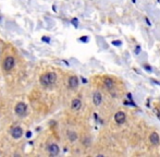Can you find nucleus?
Wrapping results in <instances>:
<instances>
[{
	"label": "nucleus",
	"mask_w": 160,
	"mask_h": 157,
	"mask_svg": "<svg viewBox=\"0 0 160 157\" xmlns=\"http://www.w3.org/2000/svg\"><path fill=\"white\" fill-rule=\"evenodd\" d=\"M111 44L113 45V46H121L122 42H121V40H112Z\"/></svg>",
	"instance_id": "nucleus-17"
},
{
	"label": "nucleus",
	"mask_w": 160,
	"mask_h": 157,
	"mask_svg": "<svg viewBox=\"0 0 160 157\" xmlns=\"http://www.w3.org/2000/svg\"><path fill=\"white\" fill-rule=\"evenodd\" d=\"M155 113H156V116L158 117V119L160 120V110H158L157 108H155Z\"/></svg>",
	"instance_id": "nucleus-20"
},
{
	"label": "nucleus",
	"mask_w": 160,
	"mask_h": 157,
	"mask_svg": "<svg viewBox=\"0 0 160 157\" xmlns=\"http://www.w3.org/2000/svg\"><path fill=\"white\" fill-rule=\"evenodd\" d=\"M56 81H57V74L54 73V72H48V73L43 74L40 76V84L43 86H45V87L54 84Z\"/></svg>",
	"instance_id": "nucleus-1"
},
{
	"label": "nucleus",
	"mask_w": 160,
	"mask_h": 157,
	"mask_svg": "<svg viewBox=\"0 0 160 157\" xmlns=\"http://www.w3.org/2000/svg\"><path fill=\"white\" fill-rule=\"evenodd\" d=\"M71 107H72L73 110H80L81 107H82V102L80 98H75L72 100V104H71Z\"/></svg>",
	"instance_id": "nucleus-11"
},
{
	"label": "nucleus",
	"mask_w": 160,
	"mask_h": 157,
	"mask_svg": "<svg viewBox=\"0 0 160 157\" xmlns=\"http://www.w3.org/2000/svg\"><path fill=\"white\" fill-rule=\"evenodd\" d=\"M103 84H105V87L107 89H112V88L114 87V81H113V78H106L103 80Z\"/></svg>",
	"instance_id": "nucleus-10"
},
{
	"label": "nucleus",
	"mask_w": 160,
	"mask_h": 157,
	"mask_svg": "<svg viewBox=\"0 0 160 157\" xmlns=\"http://www.w3.org/2000/svg\"><path fill=\"white\" fill-rule=\"evenodd\" d=\"M125 120H126V116L123 111H118L114 115V121L118 124H123V123L125 122Z\"/></svg>",
	"instance_id": "nucleus-5"
},
{
	"label": "nucleus",
	"mask_w": 160,
	"mask_h": 157,
	"mask_svg": "<svg viewBox=\"0 0 160 157\" xmlns=\"http://www.w3.org/2000/svg\"><path fill=\"white\" fill-rule=\"evenodd\" d=\"M144 69H146V71H148V72L153 71V68H151L149 64H144Z\"/></svg>",
	"instance_id": "nucleus-18"
},
{
	"label": "nucleus",
	"mask_w": 160,
	"mask_h": 157,
	"mask_svg": "<svg viewBox=\"0 0 160 157\" xmlns=\"http://www.w3.org/2000/svg\"><path fill=\"white\" fill-rule=\"evenodd\" d=\"M71 23L73 24V26H74V27H78V18H73V19L71 20Z\"/></svg>",
	"instance_id": "nucleus-14"
},
{
	"label": "nucleus",
	"mask_w": 160,
	"mask_h": 157,
	"mask_svg": "<svg viewBox=\"0 0 160 157\" xmlns=\"http://www.w3.org/2000/svg\"><path fill=\"white\" fill-rule=\"evenodd\" d=\"M68 137H69V139H70V141H72V142H74V141L78 139V135H76L74 132H69Z\"/></svg>",
	"instance_id": "nucleus-12"
},
{
	"label": "nucleus",
	"mask_w": 160,
	"mask_h": 157,
	"mask_svg": "<svg viewBox=\"0 0 160 157\" xmlns=\"http://www.w3.org/2000/svg\"><path fill=\"white\" fill-rule=\"evenodd\" d=\"M149 141H150V143L153 144V145H158L160 143V137H159V134L157 132H153L149 135Z\"/></svg>",
	"instance_id": "nucleus-8"
},
{
	"label": "nucleus",
	"mask_w": 160,
	"mask_h": 157,
	"mask_svg": "<svg viewBox=\"0 0 160 157\" xmlns=\"http://www.w3.org/2000/svg\"><path fill=\"white\" fill-rule=\"evenodd\" d=\"M25 137H26V139H31V137H32V132H31V131H27L26 134H25Z\"/></svg>",
	"instance_id": "nucleus-21"
},
{
	"label": "nucleus",
	"mask_w": 160,
	"mask_h": 157,
	"mask_svg": "<svg viewBox=\"0 0 160 157\" xmlns=\"http://www.w3.org/2000/svg\"><path fill=\"white\" fill-rule=\"evenodd\" d=\"M132 1H133V2H134V3H135V2H136V0H132Z\"/></svg>",
	"instance_id": "nucleus-25"
},
{
	"label": "nucleus",
	"mask_w": 160,
	"mask_h": 157,
	"mask_svg": "<svg viewBox=\"0 0 160 157\" xmlns=\"http://www.w3.org/2000/svg\"><path fill=\"white\" fill-rule=\"evenodd\" d=\"M48 152H49V155L50 156H57L60 152V149H59V146L57 144H50L48 146Z\"/></svg>",
	"instance_id": "nucleus-6"
},
{
	"label": "nucleus",
	"mask_w": 160,
	"mask_h": 157,
	"mask_svg": "<svg viewBox=\"0 0 160 157\" xmlns=\"http://www.w3.org/2000/svg\"><path fill=\"white\" fill-rule=\"evenodd\" d=\"M140 53H141V46H140V45H137V46H136V48H135V54L138 55Z\"/></svg>",
	"instance_id": "nucleus-19"
},
{
	"label": "nucleus",
	"mask_w": 160,
	"mask_h": 157,
	"mask_svg": "<svg viewBox=\"0 0 160 157\" xmlns=\"http://www.w3.org/2000/svg\"><path fill=\"white\" fill-rule=\"evenodd\" d=\"M14 111L15 113L18 115V116H21V117H23L26 115V111H27V105L24 103H19L14 108Z\"/></svg>",
	"instance_id": "nucleus-3"
},
{
	"label": "nucleus",
	"mask_w": 160,
	"mask_h": 157,
	"mask_svg": "<svg viewBox=\"0 0 160 157\" xmlns=\"http://www.w3.org/2000/svg\"><path fill=\"white\" fill-rule=\"evenodd\" d=\"M123 104H124L125 106H133V107H136V106H137V105H136V104L134 103L133 100H125V102H124Z\"/></svg>",
	"instance_id": "nucleus-13"
},
{
	"label": "nucleus",
	"mask_w": 160,
	"mask_h": 157,
	"mask_svg": "<svg viewBox=\"0 0 160 157\" xmlns=\"http://www.w3.org/2000/svg\"><path fill=\"white\" fill-rule=\"evenodd\" d=\"M82 82L83 83H87V80H86L85 78H82Z\"/></svg>",
	"instance_id": "nucleus-24"
},
{
	"label": "nucleus",
	"mask_w": 160,
	"mask_h": 157,
	"mask_svg": "<svg viewBox=\"0 0 160 157\" xmlns=\"http://www.w3.org/2000/svg\"><path fill=\"white\" fill-rule=\"evenodd\" d=\"M15 66V59L13 57H7L5 59V61H3V64H2V67H3V70L5 71H10V70H12V69L14 68Z\"/></svg>",
	"instance_id": "nucleus-2"
},
{
	"label": "nucleus",
	"mask_w": 160,
	"mask_h": 157,
	"mask_svg": "<svg viewBox=\"0 0 160 157\" xmlns=\"http://www.w3.org/2000/svg\"><path fill=\"white\" fill-rule=\"evenodd\" d=\"M145 22H146V23H147V25H148V26H151L150 21L148 20V18H147V16H145Z\"/></svg>",
	"instance_id": "nucleus-22"
},
{
	"label": "nucleus",
	"mask_w": 160,
	"mask_h": 157,
	"mask_svg": "<svg viewBox=\"0 0 160 157\" xmlns=\"http://www.w3.org/2000/svg\"><path fill=\"white\" fill-rule=\"evenodd\" d=\"M78 86V76H70L69 78V87L72 88V89H75V88Z\"/></svg>",
	"instance_id": "nucleus-9"
},
{
	"label": "nucleus",
	"mask_w": 160,
	"mask_h": 157,
	"mask_svg": "<svg viewBox=\"0 0 160 157\" xmlns=\"http://www.w3.org/2000/svg\"><path fill=\"white\" fill-rule=\"evenodd\" d=\"M11 135L13 139H21L22 135H23V130L21 127H14L11 129Z\"/></svg>",
	"instance_id": "nucleus-4"
},
{
	"label": "nucleus",
	"mask_w": 160,
	"mask_h": 157,
	"mask_svg": "<svg viewBox=\"0 0 160 157\" xmlns=\"http://www.w3.org/2000/svg\"><path fill=\"white\" fill-rule=\"evenodd\" d=\"M78 40H80V42H82V43H85V44H86V43H88L89 38H88V36H82V37H80V38H78Z\"/></svg>",
	"instance_id": "nucleus-15"
},
{
	"label": "nucleus",
	"mask_w": 160,
	"mask_h": 157,
	"mask_svg": "<svg viewBox=\"0 0 160 157\" xmlns=\"http://www.w3.org/2000/svg\"><path fill=\"white\" fill-rule=\"evenodd\" d=\"M42 40L45 42V43H47V44H50V42H51L50 37H47V36H43V37H42Z\"/></svg>",
	"instance_id": "nucleus-16"
},
{
	"label": "nucleus",
	"mask_w": 160,
	"mask_h": 157,
	"mask_svg": "<svg viewBox=\"0 0 160 157\" xmlns=\"http://www.w3.org/2000/svg\"><path fill=\"white\" fill-rule=\"evenodd\" d=\"M126 96H127V98H129V100H133V97H132V94L131 93H129L127 95H126Z\"/></svg>",
	"instance_id": "nucleus-23"
},
{
	"label": "nucleus",
	"mask_w": 160,
	"mask_h": 157,
	"mask_svg": "<svg viewBox=\"0 0 160 157\" xmlns=\"http://www.w3.org/2000/svg\"><path fill=\"white\" fill-rule=\"evenodd\" d=\"M102 102V95L100 92H95L93 94V103L95 106H99Z\"/></svg>",
	"instance_id": "nucleus-7"
}]
</instances>
